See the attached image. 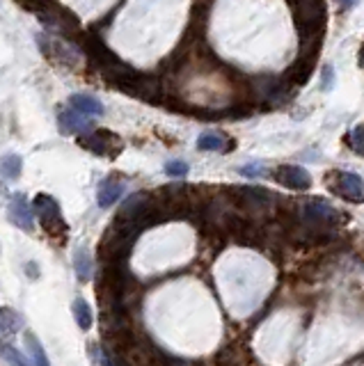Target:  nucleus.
<instances>
[{
  "label": "nucleus",
  "mask_w": 364,
  "mask_h": 366,
  "mask_svg": "<svg viewBox=\"0 0 364 366\" xmlns=\"http://www.w3.org/2000/svg\"><path fill=\"white\" fill-rule=\"evenodd\" d=\"M33 209H35V216L39 220V225L44 227V231L48 233L50 238L65 236V233H67V222H65V218H62L60 204L53 197L41 192V195L35 197Z\"/></svg>",
  "instance_id": "nucleus-1"
},
{
  "label": "nucleus",
  "mask_w": 364,
  "mask_h": 366,
  "mask_svg": "<svg viewBox=\"0 0 364 366\" xmlns=\"http://www.w3.org/2000/svg\"><path fill=\"white\" fill-rule=\"evenodd\" d=\"M326 186L335 195L353 201V204H362L364 201V181L355 172H332L330 177H326Z\"/></svg>",
  "instance_id": "nucleus-2"
},
{
  "label": "nucleus",
  "mask_w": 364,
  "mask_h": 366,
  "mask_svg": "<svg viewBox=\"0 0 364 366\" xmlns=\"http://www.w3.org/2000/svg\"><path fill=\"white\" fill-rule=\"evenodd\" d=\"M37 44L41 48L48 60H53L55 65L60 67H69V69H76L80 65V55L78 50L71 48L69 42L65 39H58V37H46V35H37Z\"/></svg>",
  "instance_id": "nucleus-3"
},
{
  "label": "nucleus",
  "mask_w": 364,
  "mask_h": 366,
  "mask_svg": "<svg viewBox=\"0 0 364 366\" xmlns=\"http://www.w3.org/2000/svg\"><path fill=\"white\" fill-rule=\"evenodd\" d=\"M80 147L92 151V154H97V156L117 158L124 149V142L112 133V131L97 128V131H90L85 138H80Z\"/></svg>",
  "instance_id": "nucleus-4"
},
{
  "label": "nucleus",
  "mask_w": 364,
  "mask_h": 366,
  "mask_svg": "<svg viewBox=\"0 0 364 366\" xmlns=\"http://www.w3.org/2000/svg\"><path fill=\"white\" fill-rule=\"evenodd\" d=\"M300 222H305L309 227H326L332 229L339 222V211L330 206L323 199H311L303 204L300 211Z\"/></svg>",
  "instance_id": "nucleus-5"
},
{
  "label": "nucleus",
  "mask_w": 364,
  "mask_h": 366,
  "mask_svg": "<svg viewBox=\"0 0 364 366\" xmlns=\"http://www.w3.org/2000/svg\"><path fill=\"white\" fill-rule=\"evenodd\" d=\"M82 48H85V53L90 55L92 62H95L103 71L117 67L122 62V60L115 53H112V50L108 48V44L103 42V39L97 33H87L85 37H82Z\"/></svg>",
  "instance_id": "nucleus-6"
},
{
  "label": "nucleus",
  "mask_w": 364,
  "mask_h": 366,
  "mask_svg": "<svg viewBox=\"0 0 364 366\" xmlns=\"http://www.w3.org/2000/svg\"><path fill=\"white\" fill-rule=\"evenodd\" d=\"M275 181H279L282 186L291 188V190H307L311 186V177L305 167L300 165H279L273 172Z\"/></svg>",
  "instance_id": "nucleus-7"
},
{
  "label": "nucleus",
  "mask_w": 364,
  "mask_h": 366,
  "mask_svg": "<svg viewBox=\"0 0 364 366\" xmlns=\"http://www.w3.org/2000/svg\"><path fill=\"white\" fill-rule=\"evenodd\" d=\"M314 60H316V55L300 53V57L289 67V71L284 74L287 83L289 85H305L311 76V71H314Z\"/></svg>",
  "instance_id": "nucleus-8"
},
{
  "label": "nucleus",
  "mask_w": 364,
  "mask_h": 366,
  "mask_svg": "<svg viewBox=\"0 0 364 366\" xmlns=\"http://www.w3.org/2000/svg\"><path fill=\"white\" fill-rule=\"evenodd\" d=\"M9 213H12V220H14L16 227L26 229V231H33L35 209H33V204H28L26 195H14L12 197V204H9Z\"/></svg>",
  "instance_id": "nucleus-9"
},
{
  "label": "nucleus",
  "mask_w": 364,
  "mask_h": 366,
  "mask_svg": "<svg viewBox=\"0 0 364 366\" xmlns=\"http://www.w3.org/2000/svg\"><path fill=\"white\" fill-rule=\"evenodd\" d=\"M58 121H60V128L65 131V133H85V131H92L90 115H82L76 108H69V110H65V113H60Z\"/></svg>",
  "instance_id": "nucleus-10"
},
{
  "label": "nucleus",
  "mask_w": 364,
  "mask_h": 366,
  "mask_svg": "<svg viewBox=\"0 0 364 366\" xmlns=\"http://www.w3.org/2000/svg\"><path fill=\"white\" fill-rule=\"evenodd\" d=\"M236 142L225 135V133H213V131H206L200 138H197V149L202 151H218V154H227V151L234 149Z\"/></svg>",
  "instance_id": "nucleus-11"
},
{
  "label": "nucleus",
  "mask_w": 364,
  "mask_h": 366,
  "mask_svg": "<svg viewBox=\"0 0 364 366\" xmlns=\"http://www.w3.org/2000/svg\"><path fill=\"white\" fill-rule=\"evenodd\" d=\"M124 192H127V186H124L122 181H115V179H106L99 186V192H97V199H99V206L101 209H110L112 204H117V201L124 197Z\"/></svg>",
  "instance_id": "nucleus-12"
},
{
  "label": "nucleus",
  "mask_w": 364,
  "mask_h": 366,
  "mask_svg": "<svg viewBox=\"0 0 364 366\" xmlns=\"http://www.w3.org/2000/svg\"><path fill=\"white\" fill-rule=\"evenodd\" d=\"M69 104H71V108L80 110L82 115H90V117H101L103 115L101 101L95 99V96H90V94H74L69 99Z\"/></svg>",
  "instance_id": "nucleus-13"
},
{
  "label": "nucleus",
  "mask_w": 364,
  "mask_h": 366,
  "mask_svg": "<svg viewBox=\"0 0 364 366\" xmlns=\"http://www.w3.org/2000/svg\"><path fill=\"white\" fill-rule=\"evenodd\" d=\"M71 311H74V318H76V323H78V328L87 332V330L92 328V323H95V316H92L90 302L82 300V298H76L74 304H71Z\"/></svg>",
  "instance_id": "nucleus-14"
},
{
  "label": "nucleus",
  "mask_w": 364,
  "mask_h": 366,
  "mask_svg": "<svg viewBox=\"0 0 364 366\" xmlns=\"http://www.w3.org/2000/svg\"><path fill=\"white\" fill-rule=\"evenodd\" d=\"M74 268H76V274H78L80 282H90V277H92V259H90V252L85 248L76 250Z\"/></svg>",
  "instance_id": "nucleus-15"
},
{
  "label": "nucleus",
  "mask_w": 364,
  "mask_h": 366,
  "mask_svg": "<svg viewBox=\"0 0 364 366\" xmlns=\"http://www.w3.org/2000/svg\"><path fill=\"white\" fill-rule=\"evenodd\" d=\"M26 345H28L30 360H33L35 366H50V364H48V357H46V353H44V348H41V341L35 337L33 332H26Z\"/></svg>",
  "instance_id": "nucleus-16"
},
{
  "label": "nucleus",
  "mask_w": 364,
  "mask_h": 366,
  "mask_svg": "<svg viewBox=\"0 0 364 366\" xmlns=\"http://www.w3.org/2000/svg\"><path fill=\"white\" fill-rule=\"evenodd\" d=\"M23 328V318L18 316V311H12L9 307L3 309V334L7 337V334H12L16 330Z\"/></svg>",
  "instance_id": "nucleus-17"
},
{
  "label": "nucleus",
  "mask_w": 364,
  "mask_h": 366,
  "mask_svg": "<svg viewBox=\"0 0 364 366\" xmlns=\"http://www.w3.org/2000/svg\"><path fill=\"white\" fill-rule=\"evenodd\" d=\"M21 165H23V162H21V156H5V160H3V174H5V179L7 181L16 179L21 174Z\"/></svg>",
  "instance_id": "nucleus-18"
},
{
  "label": "nucleus",
  "mask_w": 364,
  "mask_h": 366,
  "mask_svg": "<svg viewBox=\"0 0 364 366\" xmlns=\"http://www.w3.org/2000/svg\"><path fill=\"white\" fill-rule=\"evenodd\" d=\"M165 174L174 177V179H183L186 174H188V162H183V160H170V162H165Z\"/></svg>",
  "instance_id": "nucleus-19"
},
{
  "label": "nucleus",
  "mask_w": 364,
  "mask_h": 366,
  "mask_svg": "<svg viewBox=\"0 0 364 366\" xmlns=\"http://www.w3.org/2000/svg\"><path fill=\"white\" fill-rule=\"evenodd\" d=\"M348 142V147L353 151H358V154H364V124H360L348 138H344Z\"/></svg>",
  "instance_id": "nucleus-20"
},
{
  "label": "nucleus",
  "mask_w": 364,
  "mask_h": 366,
  "mask_svg": "<svg viewBox=\"0 0 364 366\" xmlns=\"http://www.w3.org/2000/svg\"><path fill=\"white\" fill-rule=\"evenodd\" d=\"M3 355H5V360L12 364V366H28L26 364V360L21 357V355L12 348V345H7V343H3Z\"/></svg>",
  "instance_id": "nucleus-21"
},
{
  "label": "nucleus",
  "mask_w": 364,
  "mask_h": 366,
  "mask_svg": "<svg viewBox=\"0 0 364 366\" xmlns=\"http://www.w3.org/2000/svg\"><path fill=\"white\" fill-rule=\"evenodd\" d=\"M241 172L245 177H264L266 174V170L259 165V162H252V165H245V167H241Z\"/></svg>",
  "instance_id": "nucleus-22"
},
{
  "label": "nucleus",
  "mask_w": 364,
  "mask_h": 366,
  "mask_svg": "<svg viewBox=\"0 0 364 366\" xmlns=\"http://www.w3.org/2000/svg\"><path fill=\"white\" fill-rule=\"evenodd\" d=\"M332 80H335V74H332V67H328L323 71V89H332Z\"/></svg>",
  "instance_id": "nucleus-23"
},
{
  "label": "nucleus",
  "mask_w": 364,
  "mask_h": 366,
  "mask_svg": "<svg viewBox=\"0 0 364 366\" xmlns=\"http://www.w3.org/2000/svg\"><path fill=\"white\" fill-rule=\"evenodd\" d=\"M339 5L344 7V9H350V7L358 5V0H339Z\"/></svg>",
  "instance_id": "nucleus-24"
},
{
  "label": "nucleus",
  "mask_w": 364,
  "mask_h": 366,
  "mask_svg": "<svg viewBox=\"0 0 364 366\" xmlns=\"http://www.w3.org/2000/svg\"><path fill=\"white\" fill-rule=\"evenodd\" d=\"M360 65H362V69H364V46H362V53H360Z\"/></svg>",
  "instance_id": "nucleus-25"
}]
</instances>
